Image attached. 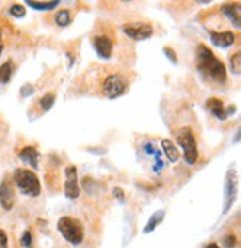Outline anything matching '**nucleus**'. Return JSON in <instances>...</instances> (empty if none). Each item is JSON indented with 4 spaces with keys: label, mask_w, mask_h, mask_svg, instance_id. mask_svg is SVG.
<instances>
[{
    "label": "nucleus",
    "mask_w": 241,
    "mask_h": 248,
    "mask_svg": "<svg viewBox=\"0 0 241 248\" xmlns=\"http://www.w3.org/2000/svg\"><path fill=\"white\" fill-rule=\"evenodd\" d=\"M54 103H55V94L54 93H47L45 95H43L39 100V104H40V107H42L43 111H49L52 108Z\"/></svg>",
    "instance_id": "nucleus-20"
},
{
    "label": "nucleus",
    "mask_w": 241,
    "mask_h": 248,
    "mask_svg": "<svg viewBox=\"0 0 241 248\" xmlns=\"http://www.w3.org/2000/svg\"><path fill=\"white\" fill-rule=\"evenodd\" d=\"M222 14L231 21V24L235 29L241 27V18H240L241 6H240V3H226V5H224L222 6Z\"/></svg>",
    "instance_id": "nucleus-12"
},
{
    "label": "nucleus",
    "mask_w": 241,
    "mask_h": 248,
    "mask_svg": "<svg viewBox=\"0 0 241 248\" xmlns=\"http://www.w3.org/2000/svg\"><path fill=\"white\" fill-rule=\"evenodd\" d=\"M65 180H64V193L69 199H78L80 196V187L78 182V170L75 165H69L64 170Z\"/></svg>",
    "instance_id": "nucleus-6"
},
{
    "label": "nucleus",
    "mask_w": 241,
    "mask_h": 248,
    "mask_svg": "<svg viewBox=\"0 0 241 248\" xmlns=\"http://www.w3.org/2000/svg\"><path fill=\"white\" fill-rule=\"evenodd\" d=\"M211 43L217 48H229L235 43L237 36L234 34V31H209Z\"/></svg>",
    "instance_id": "nucleus-11"
},
{
    "label": "nucleus",
    "mask_w": 241,
    "mask_h": 248,
    "mask_svg": "<svg viewBox=\"0 0 241 248\" xmlns=\"http://www.w3.org/2000/svg\"><path fill=\"white\" fill-rule=\"evenodd\" d=\"M128 88V82L127 79L122 76V75H118V73H113V75H109L106 76V79L103 80V94L111 98V100H115L121 95L125 94Z\"/></svg>",
    "instance_id": "nucleus-5"
},
{
    "label": "nucleus",
    "mask_w": 241,
    "mask_h": 248,
    "mask_svg": "<svg viewBox=\"0 0 241 248\" xmlns=\"http://www.w3.org/2000/svg\"><path fill=\"white\" fill-rule=\"evenodd\" d=\"M14 182H15L16 187L19 189V192L23 195H26V196L37 198L40 195L42 187H40L39 177L32 170L16 168L14 171Z\"/></svg>",
    "instance_id": "nucleus-2"
},
{
    "label": "nucleus",
    "mask_w": 241,
    "mask_h": 248,
    "mask_svg": "<svg viewBox=\"0 0 241 248\" xmlns=\"http://www.w3.org/2000/svg\"><path fill=\"white\" fill-rule=\"evenodd\" d=\"M12 72H14V62H12V60H8L6 62H3L2 65H0V83L6 85L11 80Z\"/></svg>",
    "instance_id": "nucleus-18"
},
{
    "label": "nucleus",
    "mask_w": 241,
    "mask_h": 248,
    "mask_svg": "<svg viewBox=\"0 0 241 248\" xmlns=\"http://www.w3.org/2000/svg\"><path fill=\"white\" fill-rule=\"evenodd\" d=\"M207 107L210 108V111L219 121H225L228 118L226 116V108H225L224 101L221 98H209L207 100Z\"/></svg>",
    "instance_id": "nucleus-14"
},
{
    "label": "nucleus",
    "mask_w": 241,
    "mask_h": 248,
    "mask_svg": "<svg viewBox=\"0 0 241 248\" xmlns=\"http://www.w3.org/2000/svg\"><path fill=\"white\" fill-rule=\"evenodd\" d=\"M164 216H165V211H164V210H160V211H157V213H153V214L150 216L147 224L145 226V229H143V233H150V232L155 231V229L158 228V224L162 223Z\"/></svg>",
    "instance_id": "nucleus-16"
},
{
    "label": "nucleus",
    "mask_w": 241,
    "mask_h": 248,
    "mask_svg": "<svg viewBox=\"0 0 241 248\" xmlns=\"http://www.w3.org/2000/svg\"><path fill=\"white\" fill-rule=\"evenodd\" d=\"M15 204V190L14 185L9 178H5L2 183H0V205L5 210H12Z\"/></svg>",
    "instance_id": "nucleus-10"
},
{
    "label": "nucleus",
    "mask_w": 241,
    "mask_h": 248,
    "mask_svg": "<svg viewBox=\"0 0 241 248\" xmlns=\"http://www.w3.org/2000/svg\"><path fill=\"white\" fill-rule=\"evenodd\" d=\"M0 248H8V235L3 229H0Z\"/></svg>",
    "instance_id": "nucleus-26"
},
{
    "label": "nucleus",
    "mask_w": 241,
    "mask_h": 248,
    "mask_svg": "<svg viewBox=\"0 0 241 248\" xmlns=\"http://www.w3.org/2000/svg\"><path fill=\"white\" fill-rule=\"evenodd\" d=\"M3 42H2V29H0V57H2V54H3Z\"/></svg>",
    "instance_id": "nucleus-29"
},
{
    "label": "nucleus",
    "mask_w": 241,
    "mask_h": 248,
    "mask_svg": "<svg viewBox=\"0 0 241 248\" xmlns=\"http://www.w3.org/2000/svg\"><path fill=\"white\" fill-rule=\"evenodd\" d=\"M113 195H115L121 202H124L125 196H124V190H122L121 187H115V189H113Z\"/></svg>",
    "instance_id": "nucleus-28"
},
{
    "label": "nucleus",
    "mask_w": 241,
    "mask_h": 248,
    "mask_svg": "<svg viewBox=\"0 0 241 248\" xmlns=\"http://www.w3.org/2000/svg\"><path fill=\"white\" fill-rule=\"evenodd\" d=\"M32 244H33V236H32V232L30 231H26L21 236V245L24 248H32Z\"/></svg>",
    "instance_id": "nucleus-24"
},
{
    "label": "nucleus",
    "mask_w": 241,
    "mask_h": 248,
    "mask_svg": "<svg viewBox=\"0 0 241 248\" xmlns=\"http://www.w3.org/2000/svg\"><path fill=\"white\" fill-rule=\"evenodd\" d=\"M55 22L60 27H67L72 22V12L67 9H61L55 14Z\"/></svg>",
    "instance_id": "nucleus-19"
},
{
    "label": "nucleus",
    "mask_w": 241,
    "mask_h": 248,
    "mask_svg": "<svg viewBox=\"0 0 241 248\" xmlns=\"http://www.w3.org/2000/svg\"><path fill=\"white\" fill-rule=\"evenodd\" d=\"M196 69L204 78L216 83L226 82L225 64L213 54V51L209 46H206L203 43L198 45V48H196Z\"/></svg>",
    "instance_id": "nucleus-1"
},
{
    "label": "nucleus",
    "mask_w": 241,
    "mask_h": 248,
    "mask_svg": "<svg viewBox=\"0 0 241 248\" xmlns=\"http://www.w3.org/2000/svg\"><path fill=\"white\" fill-rule=\"evenodd\" d=\"M57 228H58V232L63 235V238L67 242H70L72 245L82 244L85 229L79 218L70 217V216H63L57 223Z\"/></svg>",
    "instance_id": "nucleus-3"
},
{
    "label": "nucleus",
    "mask_w": 241,
    "mask_h": 248,
    "mask_svg": "<svg viewBox=\"0 0 241 248\" xmlns=\"http://www.w3.org/2000/svg\"><path fill=\"white\" fill-rule=\"evenodd\" d=\"M206 248H219V247H217L216 244H210V245H207Z\"/></svg>",
    "instance_id": "nucleus-30"
},
{
    "label": "nucleus",
    "mask_w": 241,
    "mask_h": 248,
    "mask_svg": "<svg viewBox=\"0 0 241 248\" xmlns=\"http://www.w3.org/2000/svg\"><path fill=\"white\" fill-rule=\"evenodd\" d=\"M93 46L97 52V55L100 58H111L112 52H113V40L106 36V34H98L96 37H93Z\"/></svg>",
    "instance_id": "nucleus-9"
},
{
    "label": "nucleus",
    "mask_w": 241,
    "mask_h": 248,
    "mask_svg": "<svg viewBox=\"0 0 241 248\" xmlns=\"http://www.w3.org/2000/svg\"><path fill=\"white\" fill-rule=\"evenodd\" d=\"M177 144L183 149V157L188 165H193L198 161V147H196V140L192 129L189 126H183L176 132Z\"/></svg>",
    "instance_id": "nucleus-4"
},
{
    "label": "nucleus",
    "mask_w": 241,
    "mask_h": 248,
    "mask_svg": "<svg viewBox=\"0 0 241 248\" xmlns=\"http://www.w3.org/2000/svg\"><path fill=\"white\" fill-rule=\"evenodd\" d=\"M18 156H19V159L23 161V162H26V164L32 165V167H33V170H36V168H37L39 152L36 150V147H33V146H26L23 150H21V152L18 153Z\"/></svg>",
    "instance_id": "nucleus-13"
},
{
    "label": "nucleus",
    "mask_w": 241,
    "mask_h": 248,
    "mask_svg": "<svg viewBox=\"0 0 241 248\" xmlns=\"http://www.w3.org/2000/svg\"><path fill=\"white\" fill-rule=\"evenodd\" d=\"M231 70L234 75H240L241 73V52H235L232 57H231Z\"/></svg>",
    "instance_id": "nucleus-21"
},
{
    "label": "nucleus",
    "mask_w": 241,
    "mask_h": 248,
    "mask_svg": "<svg viewBox=\"0 0 241 248\" xmlns=\"http://www.w3.org/2000/svg\"><path fill=\"white\" fill-rule=\"evenodd\" d=\"M222 245H224V248H235L237 247V236L232 235V233L226 235L222 239Z\"/></svg>",
    "instance_id": "nucleus-23"
},
{
    "label": "nucleus",
    "mask_w": 241,
    "mask_h": 248,
    "mask_svg": "<svg viewBox=\"0 0 241 248\" xmlns=\"http://www.w3.org/2000/svg\"><path fill=\"white\" fill-rule=\"evenodd\" d=\"M9 14H11L12 16H15V18H23V16L26 15V8H24L23 5L15 3V5H12V6L9 8Z\"/></svg>",
    "instance_id": "nucleus-22"
},
{
    "label": "nucleus",
    "mask_w": 241,
    "mask_h": 248,
    "mask_svg": "<svg viewBox=\"0 0 241 248\" xmlns=\"http://www.w3.org/2000/svg\"><path fill=\"white\" fill-rule=\"evenodd\" d=\"M122 31L133 40H146L153 34L152 26L146 22H129V24L122 26Z\"/></svg>",
    "instance_id": "nucleus-7"
},
{
    "label": "nucleus",
    "mask_w": 241,
    "mask_h": 248,
    "mask_svg": "<svg viewBox=\"0 0 241 248\" xmlns=\"http://www.w3.org/2000/svg\"><path fill=\"white\" fill-rule=\"evenodd\" d=\"M33 86L32 85H24L23 88H21V97H29V95H32L33 94Z\"/></svg>",
    "instance_id": "nucleus-27"
},
{
    "label": "nucleus",
    "mask_w": 241,
    "mask_h": 248,
    "mask_svg": "<svg viewBox=\"0 0 241 248\" xmlns=\"http://www.w3.org/2000/svg\"><path fill=\"white\" fill-rule=\"evenodd\" d=\"M161 147H162V150L165 152V156L168 157V161H170V162L176 164V162L180 159V152H179V149H177L176 146H174V143H173L171 140L164 139V140L161 141Z\"/></svg>",
    "instance_id": "nucleus-15"
},
{
    "label": "nucleus",
    "mask_w": 241,
    "mask_h": 248,
    "mask_svg": "<svg viewBox=\"0 0 241 248\" xmlns=\"http://www.w3.org/2000/svg\"><path fill=\"white\" fill-rule=\"evenodd\" d=\"M224 214L228 213L235 201V195H237V174L234 170H229L226 177H225V187H224Z\"/></svg>",
    "instance_id": "nucleus-8"
},
{
    "label": "nucleus",
    "mask_w": 241,
    "mask_h": 248,
    "mask_svg": "<svg viewBox=\"0 0 241 248\" xmlns=\"http://www.w3.org/2000/svg\"><path fill=\"white\" fill-rule=\"evenodd\" d=\"M162 51H164V55H165V57H167V58H168V60L173 62V64H176V62H177V55H176V52H174L171 48L165 46Z\"/></svg>",
    "instance_id": "nucleus-25"
},
{
    "label": "nucleus",
    "mask_w": 241,
    "mask_h": 248,
    "mask_svg": "<svg viewBox=\"0 0 241 248\" xmlns=\"http://www.w3.org/2000/svg\"><path fill=\"white\" fill-rule=\"evenodd\" d=\"M26 3L30 8L37 9V11H52L60 5L58 0H51V2H34V0H27Z\"/></svg>",
    "instance_id": "nucleus-17"
}]
</instances>
